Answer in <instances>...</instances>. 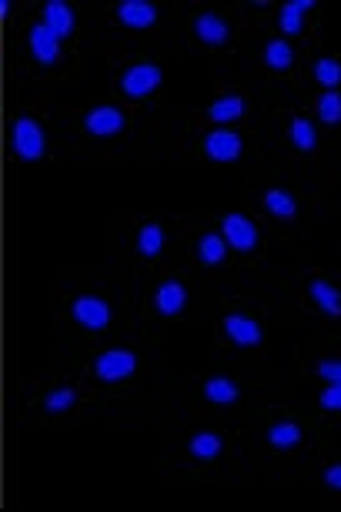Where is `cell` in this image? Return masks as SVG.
I'll use <instances>...</instances> for the list:
<instances>
[{
  "label": "cell",
  "instance_id": "6da1fadb",
  "mask_svg": "<svg viewBox=\"0 0 341 512\" xmlns=\"http://www.w3.org/2000/svg\"><path fill=\"white\" fill-rule=\"evenodd\" d=\"M118 399L97 385L84 382L81 375H51L24 385L21 415L27 425H64V422H91L107 409V402Z\"/></svg>",
  "mask_w": 341,
  "mask_h": 512
},
{
  "label": "cell",
  "instance_id": "7a4b0ae2",
  "mask_svg": "<svg viewBox=\"0 0 341 512\" xmlns=\"http://www.w3.org/2000/svg\"><path fill=\"white\" fill-rule=\"evenodd\" d=\"M211 322H214V342H218L224 352L261 355L268 349L271 305L265 295L231 292V295L214 298Z\"/></svg>",
  "mask_w": 341,
  "mask_h": 512
},
{
  "label": "cell",
  "instance_id": "3957f363",
  "mask_svg": "<svg viewBox=\"0 0 341 512\" xmlns=\"http://www.w3.org/2000/svg\"><path fill=\"white\" fill-rule=\"evenodd\" d=\"M148 365H151V352L144 349L141 342L111 335V338H101V342L87 345L81 355V372L77 375L104 392L124 395L141 382Z\"/></svg>",
  "mask_w": 341,
  "mask_h": 512
},
{
  "label": "cell",
  "instance_id": "277c9868",
  "mask_svg": "<svg viewBox=\"0 0 341 512\" xmlns=\"http://www.w3.org/2000/svg\"><path fill=\"white\" fill-rule=\"evenodd\" d=\"M118 298L107 288L94 285H64L57 295V328L81 342H101L118 332Z\"/></svg>",
  "mask_w": 341,
  "mask_h": 512
},
{
  "label": "cell",
  "instance_id": "5b68a950",
  "mask_svg": "<svg viewBox=\"0 0 341 512\" xmlns=\"http://www.w3.org/2000/svg\"><path fill=\"white\" fill-rule=\"evenodd\" d=\"M67 128L81 138L84 148H94L97 154L118 158L128 154L134 138H138V111L124 108L121 101H101L87 108L67 111Z\"/></svg>",
  "mask_w": 341,
  "mask_h": 512
},
{
  "label": "cell",
  "instance_id": "8992f818",
  "mask_svg": "<svg viewBox=\"0 0 341 512\" xmlns=\"http://www.w3.org/2000/svg\"><path fill=\"white\" fill-rule=\"evenodd\" d=\"M107 57H111V91L124 108L141 111L144 104L161 98L164 67L158 57H151L144 51H131V47L107 51Z\"/></svg>",
  "mask_w": 341,
  "mask_h": 512
},
{
  "label": "cell",
  "instance_id": "52a82bcc",
  "mask_svg": "<svg viewBox=\"0 0 341 512\" xmlns=\"http://www.w3.org/2000/svg\"><path fill=\"white\" fill-rule=\"evenodd\" d=\"M258 419L268 456H275L278 462H298L315 452L318 429L305 412L291 409V405H265Z\"/></svg>",
  "mask_w": 341,
  "mask_h": 512
},
{
  "label": "cell",
  "instance_id": "ba28073f",
  "mask_svg": "<svg viewBox=\"0 0 341 512\" xmlns=\"http://www.w3.org/2000/svg\"><path fill=\"white\" fill-rule=\"evenodd\" d=\"M21 57H24L27 74L41 77V81H67V77H74L77 67H81V57H77L74 47L47 31L37 17H31V21L24 24Z\"/></svg>",
  "mask_w": 341,
  "mask_h": 512
},
{
  "label": "cell",
  "instance_id": "9c48e42d",
  "mask_svg": "<svg viewBox=\"0 0 341 512\" xmlns=\"http://www.w3.org/2000/svg\"><path fill=\"white\" fill-rule=\"evenodd\" d=\"M194 308V278L184 268H161L144 285L141 295V315L151 325H174L191 318Z\"/></svg>",
  "mask_w": 341,
  "mask_h": 512
},
{
  "label": "cell",
  "instance_id": "30bf717a",
  "mask_svg": "<svg viewBox=\"0 0 341 512\" xmlns=\"http://www.w3.org/2000/svg\"><path fill=\"white\" fill-rule=\"evenodd\" d=\"M188 402L191 412L211 415V419H228L231 412H238L248 402V382L245 375L231 369H214L201 372L188 382Z\"/></svg>",
  "mask_w": 341,
  "mask_h": 512
},
{
  "label": "cell",
  "instance_id": "8fae6325",
  "mask_svg": "<svg viewBox=\"0 0 341 512\" xmlns=\"http://www.w3.org/2000/svg\"><path fill=\"white\" fill-rule=\"evenodd\" d=\"M241 11L221 4H198L188 14V41L201 54H228L241 37Z\"/></svg>",
  "mask_w": 341,
  "mask_h": 512
},
{
  "label": "cell",
  "instance_id": "7c38bea8",
  "mask_svg": "<svg viewBox=\"0 0 341 512\" xmlns=\"http://www.w3.org/2000/svg\"><path fill=\"white\" fill-rule=\"evenodd\" d=\"M178 228H181L184 251H188L191 272L218 275L235 262L228 241H224L221 228H218V218H181Z\"/></svg>",
  "mask_w": 341,
  "mask_h": 512
},
{
  "label": "cell",
  "instance_id": "4fadbf2b",
  "mask_svg": "<svg viewBox=\"0 0 341 512\" xmlns=\"http://www.w3.org/2000/svg\"><path fill=\"white\" fill-rule=\"evenodd\" d=\"M11 154L17 161L34 164L47 161L54 154V131H51V104L27 101L11 121Z\"/></svg>",
  "mask_w": 341,
  "mask_h": 512
},
{
  "label": "cell",
  "instance_id": "5bb4252c",
  "mask_svg": "<svg viewBox=\"0 0 341 512\" xmlns=\"http://www.w3.org/2000/svg\"><path fill=\"white\" fill-rule=\"evenodd\" d=\"M231 452H235V432L224 422L198 425V429H191L178 446L181 466L188 472H218L224 462H228Z\"/></svg>",
  "mask_w": 341,
  "mask_h": 512
},
{
  "label": "cell",
  "instance_id": "9a60e30c",
  "mask_svg": "<svg viewBox=\"0 0 341 512\" xmlns=\"http://www.w3.org/2000/svg\"><path fill=\"white\" fill-rule=\"evenodd\" d=\"M248 205H251V215L268 231H275L278 238L295 235L298 218H301L298 191H291L288 185H278V181H265V185L248 191Z\"/></svg>",
  "mask_w": 341,
  "mask_h": 512
},
{
  "label": "cell",
  "instance_id": "2e32d148",
  "mask_svg": "<svg viewBox=\"0 0 341 512\" xmlns=\"http://www.w3.org/2000/svg\"><path fill=\"white\" fill-rule=\"evenodd\" d=\"M251 108H255V98L245 84L218 81L208 104L194 111V128H248Z\"/></svg>",
  "mask_w": 341,
  "mask_h": 512
},
{
  "label": "cell",
  "instance_id": "e0dca14e",
  "mask_svg": "<svg viewBox=\"0 0 341 512\" xmlns=\"http://www.w3.org/2000/svg\"><path fill=\"white\" fill-rule=\"evenodd\" d=\"M295 305L318 322H341V272L308 268L295 282Z\"/></svg>",
  "mask_w": 341,
  "mask_h": 512
},
{
  "label": "cell",
  "instance_id": "ac0fdd59",
  "mask_svg": "<svg viewBox=\"0 0 341 512\" xmlns=\"http://www.w3.org/2000/svg\"><path fill=\"white\" fill-rule=\"evenodd\" d=\"M218 228L241 268L265 262L271 238H268V228L261 225L251 211H228V215H218Z\"/></svg>",
  "mask_w": 341,
  "mask_h": 512
},
{
  "label": "cell",
  "instance_id": "d6986e66",
  "mask_svg": "<svg viewBox=\"0 0 341 512\" xmlns=\"http://www.w3.org/2000/svg\"><path fill=\"white\" fill-rule=\"evenodd\" d=\"M174 228L158 215H138L128 228V262L134 268H158L171 251Z\"/></svg>",
  "mask_w": 341,
  "mask_h": 512
},
{
  "label": "cell",
  "instance_id": "ffe728a7",
  "mask_svg": "<svg viewBox=\"0 0 341 512\" xmlns=\"http://www.w3.org/2000/svg\"><path fill=\"white\" fill-rule=\"evenodd\" d=\"M278 134L291 158L318 161L321 158V124L308 108H288L278 114Z\"/></svg>",
  "mask_w": 341,
  "mask_h": 512
},
{
  "label": "cell",
  "instance_id": "44dd1931",
  "mask_svg": "<svg viewBox=\"0 0 341 512\" xmlns=\"http://www.w3.org/2000/svg\"><path fill=\"white\" fill-rule=\"evenodd\" d=\"M258 61H261V71H265L271 81H295V77L305 71L301 44L288 41V37H281V34H265Z\"/></svg>",
  "mask_w": 341,
  "mask_h": 512
},
{
  "label": "cell",
  "instance_id": "7402d4cb",
  "mask_svg": "<svg viewBox=\"0 0 341 512\" xmlns=\"http://www.w3.org/2000/svg\"><path fill=\"white\" fill-rule=\"evenodd\" d=\"M245 151H248L245 128H204L198 134V141L191 144V158L214 161V164L238 161Z\"/></svg>",
  "mask_w": 341,
  "mask_h": 512
},
{
  "label": "cell",
  "instance_id": "603a6c76",
  "mask_svg": "<svg viewBox=\"0 0 341 512\" xmlns=\"http://www.w3.org/2000/svg\"><path fill=\"white\" fill-rule=\"evenodd\" d=\"M107 24L131 37L151 34L154 27L161 24V7L154 4V0H118V4L107 11Z\"/></svg>",
  "mask_w": 341,
  "mask_h": 512
},
{
  "label": "cell",
  "instance_id": "cb8c5ba5",
  "mask_svg": "<svg viewBox=\"0 0 341 512\" xmlns=\"http://www.w3.org/2000/svg\"><path fill=\"white\" fill-rule=\"evenodd\" d=\"M37 21H41L47 31L61 37L64 44H74L77 37L84 34V24H87V17L81 7H74V4H67V0H47V4L37 7Z\"/></svg>",
  "mask_w": 341,
  "mask_h": 512
},
{
  "label": "cell",
  "instance_id": "d4e9b609",
  "mask_svg": "<svg viewBox=\"0 0 341 512\" xmlns=\"http://www.w3.org/2000/svg\"><path fill=\"white\" fill-rule=\"evenodd\" d=\"M318 4H311V0H291V4H281L275 7V24H278V34L288 37V41H311L315 31H311V17L315 14Z\"/></svg>",
  "mask_w": 341,
  "mask_h": 512
},
{
  "label": "cell",
  "instance_id": "484cf974",
  "mask_svg": "<svg viewBox=\"0 0 341 512\" xmlns=\"http://www.w3.org/2000/svg\"><path fill=\"white\" fill-rule=\"evenodd\" d=\"M301 365H305V375L318 382H341V345H331V349H315L301 355Z\"/></svg>",
  "mask_w": 341,
  "mask_h": 512
},
{
  "label": "cell",
  "instance_id": "4316f807",
  "mask_svg": "<svg viewBox=\"0 0 341 512\" xmlns=\"http://www.w3.org/2000/svg\"><path fill=\"white\" fill-rule=\"evenodd\" d=\"M308 77L321 91H341V54H318L311 57Z\"/></svg>",
  "mask_w": 341,
  "mask_h": 512
},
{
  "label": "cell",
  "instance_id": "83f0119b",
  "mask_svg": "<svg viewBox=\"0 0 341 512\" xmlns=\"http://www.w3.org/2000/svg\"><path fill=\"white\" fill-rule=\"evenodd\" d=\"M308 111L325 131H341V91H321L311 98Z\"/></svg>",
  "mask_w": 341,
  "mask_h": 512
},
{
  "label": "cell",
  "instance_id": "f1b7e54d",
  "mask_svg": "<svg viewBox=\"0 0 341 512\" xmlns=\"http://www.w3.org/2000/svg\"><path fill=\"white\" fill-rule=\"evenodd\" d=\"M315 412L325 422H341V382H328L315 395Z\"/></svg>",
  "mask_w": 341,
  "mask_h": 512
},
{
  "label": "cell",
  "instance_id": "f546056e",
  "mask_svg": "<svg viewBox=\"0 0 341 512\" xmlns=\"http://www.w3.org/2000/svg\"><path fill=\"white\" fill-rule=\"evenodd\" d=\"M318 479L325 486L328 496H335L341 502V456H325L318 462Z\"/></svg>",
  "mask_w": 341,
  "mask_h": 512
}]
</instances>
